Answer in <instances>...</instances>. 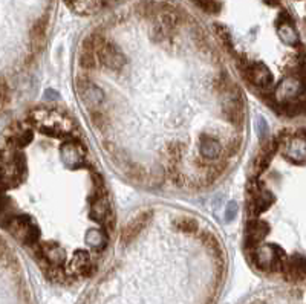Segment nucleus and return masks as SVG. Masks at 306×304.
I'll return each mask as SVG.
<instances>
[{"label": "nucleus", "mask_w": 306, "mask_h": 304, "mask_svg": "<svg viewBox=\"0 0 306 304\" xmlns=\"http://www.w3.org/2000/svg\"><path fill=\"white\" fill-rule=\"evenodd\" d=\"M97 54H98L101 63H103L106 67L112 69V70H118V69H121V67L126 64L124 55H123V54L120 52V49H118L115 44H112V43H104V46H103Z\"/></svg>", "instance_id": "nucleus-1"}, {"label": "nucleus", "mask_w": 306, "mask_h": 304, "mask_svg": "<svg viewBox=\"0 0 306 304\" xmlns=\"http://www.w3.org/2000/svg\"><path fill=\"white\" fill-rule=\"evenodd\" d=\"M279 34H280V38L287 43V44H297L299 41V37H297V32L291 23V18L287 12L282 14V21H280V26H279Z\"/></svg>", "instance_id": "nucleus-2"}, {"label": "nucleus", "mask_w": 306, "mask_h": 304, "mask_svg": "<svg viewBox=\"0 0 306 304\" xmlns=\"http://www.w3.org/2000/svg\"><path fill=\"white\" fill-rule=\"evenodd\" d=\"M221 151H222V147L219 144L218 139L211 138V136H202L201 139V153L208 158V159H216L221 156Z\"/></svg>", "instance_id": "nucleus-3"}, {"label": "nucleus", "mask_w": 306, "mask_h": 304, "mask_svg": "<svg viewBox=\"0 0 306 304\" xmlns=\"http://www.w3.org/2000/svg\"><path fill=\"white\" fill-rule=\"evenodd\" d=\"M80 93H81V96H83V99H84V103H86V106L89 109H93V107L100 106L101 101H103V92L97 86H93L90 83Z\"/></svg>", "instance_id": "nucleus-4"}, {"label": "nucleus", "mask_w": 306, "mask_h": 304, "mask_svg": "<svg viewBox=\"0 0 306 304\" xmlns=\"http://www.w3.org/2000/svg\"><path fill=\"white\" fill-rule=\"evenodd\" d=\"M69 6L78 14H92L98 9V0H72Z\"/></svg>", "instance_id": "nucleus-5"}, {"label": "nucleus", "mask_w": 306, "mask_h": 304, "mask_svg": "<svg viewBox=\"0 0 306 304\" xmlns=\"http://www.w3.org/2000/svg\"><path fill=\"white\" fill-rule=\"evenodd\" d=\"M175 226L182 233H195L198 230V223L193 217H179L175 220Z\"/></svg>", "instance_id": "nucleus-6"}, {"label": "nucleus", "mask_w": 306, "mask_h": 304, "mask_svg": "<svg viewBox=\"0 0 306 304\" xmlns=\"http://www.w3.org/2000/svg\"><path fill=\"white\" fill-rule=\"evenodd\" d=\"M32 41L35 43V44H41L43 43V40H44V37H46V20L44 18H41V20H38L37 23H35V26H34V29H32Z\"/></svg>", "instance_id": "nucleus-7"}, {"label": "nucleus", "mask_w": 306, "mask_h": 304, "mask_svg": "<svg viewBox=\"0 0 306 304\" xmlns=\"http://www.w3.org/2000/svg\"><path fill=\"white\" fill-rule=\"evenodd\" d=\"M241 145H242V138L241 136H234V138H231V141L227 144V156H234L238 151H239V148H241Z\"/></svg>", "instance_id": "nucleus-8"}, {"label": "nucleus", "mask_w": 306, "mask_h": 304, "mask_svg": "<svg viewBox=\"0 0 306 304\" xmlns=\"http://www.w3.org/2000/svg\"><path fill=\"white\" fill-rule=\"evenodd\" d=\"M236 214H238V205H236V204H228V207H227V211H225L227 220L233 219Z\"/></svg>", "instance_id": "nucleus-9"}, {"label": "nucleus", "mask_w": 306, "mask_h": 304, "mask_svg": "<svg viewBox=\"0 0 306 304\" xmlns=\"http://www.w3.org/2000/svg\"><path fill=\"white\" fill-rule=\"evenodd\" d=\"M265 130H267V125H265V121H264V119H259V133H261V136H264Z\"/></svg>", "instance_id": "nucleus-10"}, {"label": "nucleus", "mask_w": 306, "mask_h": 304, "mask_svg": "<svg viewBox=\"0 0 306 304\" xmlns=\"http://www.w3.org/2000/svg\"><path fill=\"white\" fill-rule=\"evenodd\" d=\"M58 95L55 93V90H48L46 92V99H57Z\"/></svg>", "instance_id": "nucleus-11"}]
</instances>
